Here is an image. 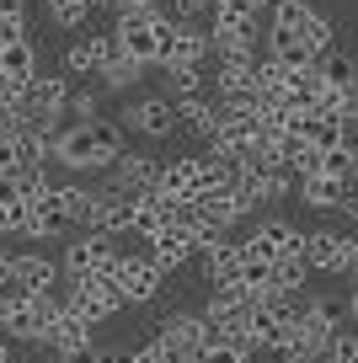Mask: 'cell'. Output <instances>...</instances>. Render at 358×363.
Segmentation results:
<instances>
[{
  "label": "cell",
  "mask_w": 358,
  "mask_h": 363,
  "mask_svg": "<svg viewBox=\"0 0 358 363\" xmlns=\"http://www.w3.org/2000/svg\"><path fill=\"white\" fill-rule=\"evenodd\" d=\"M118 251H112V235L107 230H86L80 240L65 246V278H112L118 272Z\"/></svg>",
  "instance_id": "obj_3"
},
{
  "label": "cell",
  "mask_w": 358,
  "mask_h": 363,
  "mask_svg": "<svg viewBox=\"0 0 358 363\" xmlns=\"http://www.w3.org/2000/svg\"><path fill=\"white\" fill-rule=\"evenodd\" d=\"M156 193H166L171 203H182V198H198V182H192V155H177L171 166H161Z\"/></svg>",
  "instance_id": "obj_24"
},
{
  "label": "cell",
  "mask_w": 358,
  "mask_h": 363,
  "mask_svg": "<svg viewBox=\"0 0 358 363\" xmlns=\"http://www.w3.org/2000/svg\"><path fill=\"white\" fill-rule=\"evenodd\" d=\"M124 155V128L112 118H91V123H65L54 134V160L70 166L75 177H97Z\"/></svg>",
  "instance_id": "obj_1"
},
{
  "label": "cell",
  "mask_w": 358,
  "mask_h": 363,
  "mask_svg": "<svg viewBox=\"0 0 358 363\" xmlns=\"http://www.w3.org/2000/svg\"><path fill=\"white\" fill-rule=\"evenodd\" d=\"M161 278H166V272H161L150 257H124V262H118V272H112V284L124 289L129 305H150V299L161 294Z\"/></svg>",
  "instance_id": "obj_9"
},
{
  "label": "cell",
  "mask_w": 358,
  "mask_h": 363,
  "mask_svg": "<svg viewBox=\"0 0 358 363\" xmlns=\"http://www.w3.org/2000/svg\"><path fill=\"white\" fill-rule=\"evenodd\" d=\"M289 337H294V326H289V320H278L268 305L251 310V315H246V331H241V342H246V347H273V352H278Z\"/></svg>",
  "instance_id": "obj_17"
},
{
  "label": "cell",
  "mask_w": 358,
  "mask_h": 363,
  "mask_svg": "<svg viewBox=\"0 0 358 363\" xmlns=\"http://www.w3.org/2000/svg\"><path fill=\"white\" fill-rule=\"evenodd\" d=\"M134 363H171V352H166V342H145V347H134Z\"/></svg>",
  "instance_id": "obj_37"
},
{
  "label": "cell",
  "mask_w": 358,
  "mask_h": 363,
  "mask_svg": "<svg viewBox=\"0 0 358 363\" xmlns=\"http://www.w3.org/2000/svg\"><path fill=\"white\" fill-rule=\"evenodd\" d=\"M166 11H177V22H203L214 11V0H166Z\"/></svg>",
  "instance_id": "obj_35"
},
{
  "label": "cell",
  "mask_w": 358,
  "mask_h": 363,
  "mask_svg": "<svg viewBox=\"0 0 358 363\" xmlns=\"http://www.w3.org/2000/svg\"><path fill=\"white\" fill-rule=\"evenodd\" d=\"M80 342H91V320L86 315H75V310H59V320H54V331H48V347L54 352H70V347H80Z\"/></svg>",
  "instance_id": "obj_27"
},
{
  "label": "cell",
  "mask_w": 358,
  "mask_h": 363,
  "mask_svg": "<svg viewBox=\"0 0 358 363\" xmlns=\"http://www.w3.org/2000/svg\"><path fill=\"white\" fill-rule=\"evenodd\" d=\"M59 272H65V262L43 257V251H22V257L11 262V278H16V284H27L33 294H48V289L59 284Z\"/></svg>",
  "instance_id": "obj_16"
},
{
  "label": "cell",
  "mask_w": 358,
  "mask_h": 363,
  "mask_svg": "<svg viewBox=\"0 0 358 363\" xmlns=\"http://www.w3.org/2000/svg\"><path fill=\"white\" fill-rule=\"evenodd\" d=\"M171 11H118V43L124 54H134L139 65H161V38H166Z\"/></svg>",
  "instance_id": "obj_2"
},
{
  "label": "cell",
  "mask_w": 358,
  "mask_h": 363,
  "mask_svg": "<svg viewBox=\"0 0 358 363\" xmlns=\"http://www.w3.org/2000/svg\"><path fill=\"white\" fill-rule=\"evenodd\" d=\"M0 363H11V347H0Z\"/></svg>",
  "instance_id": "obj_43"
},
{
  "label": "cell",
  "mask_w": 358,
  "mask_h": 363,
  "mask_svg": "<svg viewBox=\"0 0 358 363\" xmlns=\"http://www.w3.org/2000/svg\"><path fill=\"white\" fill-rule=\"evenodd\" d=\"M209 59H214V33H203L198 22H166L161 65H209Z\"/></svg>",
  "instance_id": "obj_6"
},
{
  "label": "cell",
  "mask_w": 358,
  "mask_h": 363,
  "mask_svg": "<svg viewBox=\"0 0 358 363\" xmlns=\"http://www.w3.org/2000/svg\"><path fill=\"white\" fill-rule=\"evenodd\" d=\"M65 118H70V123H91V118H102V91H70Z\"/></svg>",
  "instance_id": "obj_32"
},
{
  "label": "cell",
  "mask_w": 358,
  "mask_h": 363,
  "mask_svg": "<svg viewBox=\"0 0 358 363\" xmlns=\"http://www.w3.org/2000/svg\"><path fill=\"white\" fill-rule=\"evenodd\" d=\"M22 198V177L16 171H0V203H16Z\"/></svg>",
  "instance_id": "obj_38"
},
{
  "label": "cell",
  "mask_w": 358,
  "mask_h": 363,
  "mask_svg": "<svg viewBox=\"0 0 358 363\" xmlns=\"http://www.w3.org/2000/svg\"><path fill=\"white\" fill-rule=\"evenodd\" d=\"M251 299H246V289L241 284H214V294H209V310H203V315L214 320V326L224 331V337H241V331H246V315H251Z\"/></svg>",
  "instance_id": "obj_8"
},
{
  "label": "cell",
  "mask_w": 358,
  "mask_h": 363,
  "mask_svg": "<svg viewBox=\"0 0 358 363\" xmlns=\"http://www.w3.org/2000/svg\"><path fill=\"white\" fill-rule=\"evenodd\" d=\"M300 198L310 208H342V198H347V182H337V177H326V171H310V177H300Z\"/></svg>",
  "instance_id": "obj_22"
},
{
  "label": "cell",
  "mask_w": 358,
  "mask_h": 363,
  "mask_svg": "<svg viewBox=\"0 0 358 363\" xmlns=\"http://www.w3.org/2000/svg\"><path fill=\"white\" fill-rule=\"evenodd\" d=\"M310 262H305V251H289V257H278L273 262V278H278V289H305L310 284Z\"/></svg>",
  "instance_id": "obj_30"
},
{
  "label": "cell",
  "mask_w": 358,
  "mask_h": 363,
  "mask_svg": "<svg viewBox=\"0 0 358 363\" xmlns=\"http://www.w3.org/2000/svg\"><path fill=\"white\" fill-rule=\"evenodd\" d=\"M0 278H6V272H0Z\"/></svg>",
  "instance_id": "obj_44"
},
{
  "label": "cell",
  "mask_w": 358,
  "mask_h": 363,
  "mask_svg": "<svg viewBox=\"0 0 358 363\" xmlns=\"http://www.w3.org/2000/svg\"><path fill=\"white\" fill-rule=\"evenodd\" d=\"M326 358H332V363H358V337L337 326V331H332V342H326Z\"/></svg>",
  "instance_id": "obj_34"
},
{
  "label": "cell",
  "mask_w": 358,
  "mask_h": 363,
  "mask_svg": "<svg viewBox=\"0 0 358 363\" xmlns=\"http://www.w3.org/2000/svg\"><path fill=\"white\" fill-rule=\"evenodd\" d=\"M161 75H166V96H171V102L203 91V65H161Z\"/></svg>",
  "instance_id": "obj_29"
},
{
  "label": "cell",
  "mask_w": 358,
  "mask_h": 363,
  "mask_svg": "<svg viewBox=\"0 0 358 363\" xmlns=\"http://www.w3.org/2000/svg\"><path fill=\"white\" fill-rule=\"evenodd\" d=\"M145 69H150V65H139L134 54H118V59H107V65H102L97 91H107V96H124V91L139 86V75H145Z\"/></svg>",
  "instance_id": "obj_20"
},
{
  "label": "cell",
  "mask_w": 358,
  "mask_h": 363,
  "mask_svg": "<svg viewBox=\"0 0 358 363\" xmlns=\"http://www.w3.org/2000/svg\"><path fill=\"white\" fill-rule=\"evenodd\" d=\"M342 208H347V214H353V219H358V187H347V198H342Z\"/></svg>",
  "instance_id": "obj_41"
},
{
  "label": "cell",
  "mask_w": 358,
  "mask_h": 363,
  "mask_svg": "<svg viewBox=\"0 0 358 363\" xmlns=\"http://www.w3.org/2000/svg\"><path fill=\"white\" fill-rule=\"evenodd\" d=\"M192 251H198V235H192V230H182V225H166V230H156V235H150L145 257L156 262L161 272H171V267H182Z\"/></svg>",
  "instance_id": "obj_12"
},
{
  "label": "cell",
  "mask_w": 358,
  "mask_h": 363,
  "mask_svg": "<svg viewBox=\"0 0 358 363\" xmlns=\"http://www.w3.org/2000/svg\"><path fill=\"white\" fill-rule=\"evenodd\" d=\"M161 342H166L171 363H198V352L214 342V331H209V315H188V310L166 315V320H161Z\"/></svg>",
  "instance_id": "obj_5"
},
{
  "label": "cell",
  "mask_w": 358,
  "mask_h": 363,
  "mask_svg": "<svg viewBox=\"0 0 358 363\" xmlns=\"http://www.w3.org/2000/svg\"><path fill=\"white\" fill-rule=\"evenodd\" d=\"M315 65H321V80L332 91H342V96H347V91H358V59L347 54V48H332V54H321Z\"/></svg>",
  "instance_id": "obj_25"
},
{
  "label": "cell",
  "mask_w": 358,
  "mask_h": 363,
  "mask_svg": "<svg viewBox=\"0 0 358 363\" xmlns=\"http://www.w3.org/2000/svg\"><path fill=\"white\" fill-rule=\"evenodd\" d=\"M38 43L33 38H11V43H0V75L11 80V86H27V80L38 75Z\"/></svg>",
  "instance_id": "obj_18"
},
{
  "label": "cell",
  "mask_w": 358,
  "mask_h": 363,
  "mask_svg": "<svg viewBox=\"0 0 358 363\" xmlns=\"http://www.w3.org/2000/svg\"><path fill=\"white\" fill-rule=\"evenodd\" d=\"M124 118H129V128H134V134H145V139H171V134L182 128L177 102H171L166 91H161V96H139Z\"/></svg>",
  "instance_id": "obj_7"
},
{
  "label": "cell",
  "mask_w": 358,
  "mask_h": 363,
  "mask_svg": "<svg viewBox=\"0 0 358 363\" xmlns=\"http://www.w3.org/2000/svg\"><path fill=\"white\" fill-rule=\"evenodd\" d=\"M246 246L257 251V257L278 262V257H289V251H305V230H294L289 219H257V230L246 235Z\"/></svg>",
  "instance_id": "obj_10"
},
{
  "label": "cell",
  "mask_w": 358,
  "mask_h": 363,
  "mask_svg": "<svg viewBox=\"0 0 358 363\" xmlns=\"http://www.w3.org/2000/svg\"><path fill=\"white\" fill-rule=\"evenodd\" d=\"M97 363H134V352H129V347H112V352H102Z\"/></svg>",
  "instance_id": "obj_39"
},
{
  "label": "cell",
  "mask_w": 358,
  "mask_h": 363,
  "mask_svg": "<svg viewBox=\"0 0 358 363\" xmlns=\"http://www.w3.org/2000/svg\"><path fill=\"white\" fill-rule=\"evenodd\" d=\"M27 0H0V22H11V27H27Z\"/></svg>",
  "instance_id": "obj_36"
},
{
  "label": "cell",
  "mask_w": 358,
  "mask_h": 363,
  "mask_svg": "<svg viewBox=\"0 0 358 363\" xmlns=\"http://www.w3.org/2000/svg\"><path fill=\"white\" fill-rule=\"evenodd\" d=\"M347 251H353V235H342V230H310L305 235V262L315 272H342Z\"/></svg>",
  "instance_id": "obj_11"
},
{
  "label": "cell",
  "mask_w": 358,
  "mask_h": 363,
  "mask_svg": "<svg viewBox=\"0 0 358 363\" xmlns=\"http://www.w3.org/2000/svg\"><path fill=\"white\" fill-rule=\"evenodd\" d=\"M214 91L224 96H257V59H214Z\"/></svg>",
  "instance_id": "obj_15"
},
{
  "label": "cell",
  "mask_w": 358,
  "mask_h": 363,
  "mask_svg": "<svg viewBox=\"0 0 358 363\" xmlns=\"http://www.w3.org/2000/svg\"><path fill=\"white\" fill-rule=\"evenodd\" d=\"M59 198H65L70 225H75V230H91V225H97V187H86V182H70V187H59Z\"/></svg>",
  "instance_id": "obj_28"
},
{
  "label": "cell",
  "mask_w": 358,
  "mask_h": 363,
  "mask_svg": "<svg viewBox=\"0 0 358 363\" xmlns=\"http://www.w3.org/2000/svg\"><path fill=\"white\" fill-rule=\"evenodd\" d=\"M166 225H171V198L156 193V187H150V193H139V198H134V225H129V230H134L139 240H150L156 230H166Z\"/></svg>",
  "instance_id": "obj_19"
},
{
  "label": "cell",
  "mask_w": 358,
  "mask_h": 363,
  "mask_svg": "<svg viewBox=\"0 0 358 363\" xmlns=\"http://www.w3.org/2000/svg\"><path fill=\"white\" fill-rule=\"evenodd\" d=\"M214 59H257V33L214 22Z\"/></svg>",
  "instance_id": "obj_26"
},
{
  "label": "cell",
  "mask_w": 358,
  "mask_h": 363,
  "mask_svg": "<svg viewBox=\"0 0 358 363\" xmlns=\"http://www.w3.org/2000/svg\"><path fill=\"white\" fill-rule=\"evenodd\" d=\"M134 198H139V193H124V187H112V182H102V187H97V225H91V230H107V235H124V230L134 225Z\"/></svg>",
  "instance_id": "obj_13"
},
{
  "label": "cell",
  "mask_w": 358,
  "mask_h": 363,
  "mask_svg": "<svg viewBox=\"0 0 358 363\" xmlns=\"http://www.w3.org/2000/svg\"><path fill=\"white\" fill-rule=\"evenodd\" d=\"M156 177H161V166L150 155H134V150H124V155L107 166V182H112V187H124V193H150Z\"/></svg>",
  "instance_id": "obj_14"
},
{
  "label": "cell",
  "mask_w": 358,
  "mask_h": 363,
  "mask_svg": "<svg viewBox=\"0 0 358 363\" xmlns=\"http://www.w3.org/2000/svg\"><path fill=\"white\" fill-rule=\"evenodd\" d=\"M246 342L241 337H224V342H209V347L198 352V363H246Z\"/></svg>",
  "instance_id": "obj_33"
},
{
  "label": "cell",
  "mask_w": 358,
  "mask_h": 363,
  "mask_svg": "<svg viewBox=\"0 0 358 363\" xmlns=\"http://www.w3.org/2000/svg\"><path fill=\"white\" fill-rule=\"evenodd\" d=\"M347 320L358 326V284H353V294H347Z\"/></svg>",
  "instance_id": "obj_42"
},
{
  "label": "cell",
  "mask_w": 358,
  "mask_h": 363,
  "mask_svg": "<svg viewBox=\"0 0 358 363\" xmlns=\"http://www.w3.org/2000/svg\"><path fill=\"white\" fill-rule=\"evenodd\" d=\"M65 305L75 310V315H86L91 326H102V320H107V315H118V310H124L129 299H124V289L112 284V278H70Z\"/></svg>",
  "instance_id": "obj_4"
},
{
  "label": "cell",
  "mask_w": 358,
  "mask_h": 363,
  "mask_svg": "<svg viewBox=\"0 0 358 363\" xmlns=\"http://www.w3.org/2000/svg\"><path fill=\"white\" fill-rule=\"evenodd\" d=\"M43 6L54 27H86V16L97 11V0H43Z\"/></svg>",
  "instance_id": "obj_31"
},
{
  "label": "cell",
  "mask_w": 358,
  "mask_h": 363,
  "mask_svg": "<svg viewBox=\"0 0 358 363\" xmlns=\"http://www.w3.org/2000/svg\"><path fill=\"white\" fill-rule=\"evenodd\" d=\"M268 54L283 59V65H315V43L305 33H289V27H268Z\"/></svg>",
  "instance_id": "obj_21"
},
{
  "label": "cell",
  "mask_w": 358,
  "mask_h": 363,
  "mask_svg": "<svg viewBox=\"0 0 358 363\" xmlns=\"http://www.w3.org/2000/svg\"><path fill=\"white\" fill-rule=\"evenodd\" d=\"M177 118H182V128H192L198 139H214V128H219V107L209 102V96H177Z\"/></svg>",
  "instance_id": "obj_23"
},
{
  "label": "cell",
  "mask_w": 358,
  "mask_h": 363,
  "mask_svg": "<svg viewBox=\"0 0 358 363\" xmlns=\"http://www.w3.org/2000/svg\"><path fill=\"white\" fill-rule=\"evenodd\" d=\"M342 272H347V278L358 284V240H353V251H347V267H342Z\"/></svg>",
  "instance_id": "obj_40"
}]
</instances>
